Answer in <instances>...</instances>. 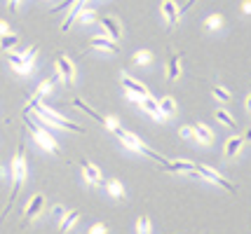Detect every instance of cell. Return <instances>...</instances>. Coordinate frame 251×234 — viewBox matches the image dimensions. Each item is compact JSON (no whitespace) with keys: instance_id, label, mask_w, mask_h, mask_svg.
Wrapping results in <instances>:
<instances>
[{"instance_id":"obj_1","label":"cell","mask_w":251,"mask_h":234,"mask_svg":"<svg viewBox=\"0 0 251 234\" xmlns=\"http://www.w3.org/2000/svg\"><path fill=\"white\" fill-rule=\"evenodd\" d=\"M106 129H108V131H113V134L118 136V138L122 141V145H125V148H129L131 152H139V155L151 157V159H155V162H160V167H162L164 162H167V159H164L162 155H157L155 150H151V148L143 143V141H141V138H139L136 134H129L127 129H122L120 122H118L115 117H108V124H106Z\"/></svg>"},{"instance_id":"obj_2","label":"cell","mask_w":251,"mask_h":234,"mask_svg":"<svg viewBox=\"0 0 251 234\" xmlns=\"http://www.w3.org/2000/svg\"><path fill=\"white\" fill-rule=\"evenodd\" d=\"M33 110L35 112V117H38V122H45V124H52L56 129H66V131H75V134H82L85 129L80 127V124L71 122V120H66L64 115H59L54 112L50 106H45L43 101L38 103V101H28V106H26V112Z\"/></svg>"},{"instance_id":"obj_3","label":"cell","mask_w":251,"mask_h":234,"mask_svg":"<svg viewBox=\"0 0 251 234\" xmlns=\"http://www.w3.org/2000/svg\"><path fill=\"white\" fill-rule=\"evenodd\" d=\"M26 173H28V164H26V150H24V143L19 145V150H17V155L12 159V167H10V176H12V192H10V199L5 204V211H2V218L10 213L12 204L17 199V194H19V190H22L24 180H26Z\"/></svg>"},{"instance_id":"obj_4","label":"cell","mask_w":251,"mask_h":234,"mask_svg":"<svg viewBox=\"0 0 251 234\" xmlns=\"http://www.w3.org/2000/svg\"><path fill=\"white\" fill-rule=\"evenodd\" d=\"M26 127L31 129L33 134V141L40 145L43 150H47V152H52V155H61V148H59V143L54 141V136L50 134L47 129H43L38 122H33L31 117H26Z\"/></svg>"},{"instance_id":"obj_5","label":"cell","mask_w":251,"mask_h":234,"mask_svg":"<svg viewBox=\"0 0 251 234\" xmlns=\"http://www.w3.org/2000/svg\"><path fill=\"white\" fill-rule=\"evenodd\" d=\"M35 56H38V47L33 45L28 47L24 54H14L12 52L10 56H7V61H10V66L19 73V75H28L33 70V66H35Z\"/></svg>"},{"instance_id":"obj_6","label":"cell","mask_w":251,"mask_h":234,"mask_svg":"<svg viewBox=\"0 0 251 234\" xmlns=\"http://www.w3.org/2000/svg\"><path fill=\"white\" fill-rule=\"evenodd\" d=\"M195 173L200 176V178H204V180H211L214 185H219V188H223V190H228V192H235V185L230 183L228 178H223L216 169H211V167H207V164H195Z\"/></svg>"},{"instance_id":"obj_7","label":"cell","mask_w":251,"mask_h":234,"mask_svg":"<svg viewBox=\"0 0 251 234\" xmlns=\"http://www.w3.org/2000/svg\"><path fill=\"white\" fill-rule=\"evenodd\" d=\"M122 87H125V91H127V96H139V99H148L151 94H148V87L146 85H141L139 80H134L131 75H127V73H122Z\"/></svg>"},{"instance_id":"obj_8","label":"cell","mask_w":251,"mask_h":234,"mask_svg":"<svg viewBox=\"0 0 251 234\" xmlns=\"http://www.w3.org/2000/svg\"><path fill=\"white\" fill-rule=\"evenodd\" d=\"M56 73H59V78L64 80L66 85H71V82L75 80V66H73V61L66 54L56 56Z\"/></svg>"},{"instance_id":"obj_9","label":"cell","mask_w":251,"mask_h":234,"mask_svg":"<svg viewBox=\"0 0 251 234\" xmlns=\"http://www.w3.org/2000/svg\"><path fill=\"white\" fill-rule=\"evenodd\" d=\"M162 169L167 173H188V176H197L195 173V164L188 162V159H174V162H164Z\"/></svg>"},{"instance_id":"obj_10","label":"cell","mask_w":251,"mask_h":234,"mask_svg":"<svg viewBox=\"0 0 251 234\" xmlns=\"http://www.w3.org/2000/svg\"><path fill=\"white\" fill-rule=\"evenodd\" d=\"M101 28L106 31V38L113 40V43H118L122 38V26L115 17H101Z\"/></svg>"},{"instance_id":"obj_11","label":"cell","mask_w":251,"mask_h":234,"mask_svg":"<svg viewBox=\"0 0 251 234\" xmlns=\"http://www.w3.org/2000/svg\"><path fill=\"white\" fill-rule=\"evenodd\" d=\"M89 45H92V49L108 52V54H118V52H120V45H118V43H113V40H108L106 35H94V38L89 40Z\"/></svg>"},{"instance_id":"obj_12","label":"cell","mask_w":251,"mask_h":234,"mask_svg":"<svg viewBox=\"0 0 251 234\" xmlns=\"http://www.w3.org/2000/svg\"><path fill=\"white\" fill-rule=\"evenodd\" d=\"M80 169H82V173H85V180H87V183H92V185H101V183H103V176H101L99 167H94L92 162L80 159Z\"/></svg>"},{"instance_id":"obj_13","label":"cell","mask_w":251,"mask_h":234,"mask_svg":"<svg viewBox=\"0 0 251 234\" xmlns=\"http://www.w3.org/2000/svg\"><path fill=\"white\" fill-rule=\"evenodd\" d=\"M139 108H141L148 117H153L155 122H164V117H162V112H160V108H157V101L155 99H151V96H148V99H141L139 101Z\"/></svg>"},{"instance_id":"obj_14","label":"cell","mask_w":251,"mask_h":234,"mask_svg":"<svg viewBox=\"0 0 251 234\" xmlns=\"http://www.w3.org/2000/svg\"><path fill=\"white\" fill-rule=\"evenodd\" d=\"M87 5H89V2H82V0H77V2H73V5L68 7V14H66L64 23H61V31H64V33L68 31V28H71V26H73V21L77 19V14H80V12L85 10Z\"/></svg>"},{"instance_id":"obj_15","label":"cell","mask_w":251,"mask_h":234,"mask_svg":"<svg viewBox=\"0 0 251 234\" xmlns=\"http://www.w3.org/2000/svg\"><path fill=\"white\" fill-rule=\"evenodd\" d=\"M43 206H45V197H43V194H33L31 201L26 204V223H31L35 215H40Z\"/></svg>"},{"instance_id":"obj_16","label":"cell","mask_w":251,"mask_h":234,"mask_svg":"<svg viewBox=\"0 0 251 234\" xmlns=\"http://www.w3.org/2000/svg\"><path fill=\"white\" fill-rule=\"evenodd\" d=\"M160 7H162V14H164V19H167V23H169V28H174L176 23H178V10H176V2L174 0H164V2H160Z\"/></svg>"},{"instance_id":"obj_17","label":"cell","mask_w":251,"mask_h":234,"mask_svg":"<svg viewBox=\"0 0 251 234\" xmlns=\"http://www.w3.org/2000/svg\"><path fill=\"white\" fill-rule=\"evenodd\" d=\"M193 134H195V138L202 145H211V143H214V131L209 129L207 124H202V122L193 124Z\"/></svg>"},{"instance_id":"obj_18","label":"cell","mask_w":251,"mask_h":234,"mask_svg":"<svg viewBox=\"0 0 251 234\" xmlns=\"http://www.w3.org/2000/svg\"><path fill=\"white\" fill-rule=\"evenodd\" d=\"M181 78V54H172L167 61V80H178Z\"/></svg>"},{"instance_id":"obj_19","label":"cell","mask_w":251,"mask_h":234,"mask_svg":"<svg viewBox=\"0 0 251 234\" xmlns=\"http://www.w3.org/2000/svg\"><path fill=\"white\" fill-rule=\"evenodd\" d=\"M73 106H75V108H80L82 112H87L89 117H94V120H97L101 127H106V124H108V117H101V115H99V112L94 110L92 106H87V103H85L82 99H73Z\"/></svg>"},{"instance_id":"obj_20","label":"cell","mask_w":251,"mask_h":234,"mask_svg":"<svg viewBox=\"0 0 251 234\" xmlns=\"http://www.w3.org/2000/svg\"><path fill=\"white\" fill-rule=\"evenodd\" d=\"M242 148H244V138H242V136H232V138H228V143H226V157L240 155Z\"/></svg>"},{"instance_id":"obj_21","label":"cell","mask_w":251,"mask_h":234,"mask_svg":"<svg viewBox=\"0 0 251 234\" xmlns=\"http://www.w3.org/2000/svg\"><path fill=\"white\" fill-rule=\"evenodd\" d=\"M52 87H54V78H47V80H43L40 85H38V89H35V94L31 96V101H43V96H47L50 91H52Z\"/></svg>"},{"instance_id":"obj_22","label":"cell","mask_w":251,"mask_h":234,"mask_svg":"<svg viewBox=\"0 0 251 234\" xmlns=\"http://www.w3.org/2000/svg\"><path fill=\"white\" fill-rule=\"evenodd\" d=\"M157 108H160V112H162V117L167 120L169 115H174L176 112V101L172 99V96H162V99L157 101Z\"/></svg>"},{"instance_id":"obj_23","label":"cell","mask_w":251,"mask_h":234,"mask_svg":"<svg viewBox=\"0 0 251 234\" xmlns=\"http://www.w3.org/2000/svg\"><path fill=\"white\" fill-rule=\"evenodd\" d=\"M106 192H108L110 197H115V199H122L125 197V185H122L120 180L110 178V180H106Z\"/></svg>"},{"instance_id":"obj_24","label":"cell","mask_w":251,"mask_h":234,"mask_svg":"<svg viewBox=\"0 0 251 234\" xmlns=\"http://www.w3.org/2000/svg\"><path fill=\"white\" fill-rule=\"evenodd\" d=\"M134 64L136 66H151L153 64V52L151 49H139V52H134Z\"/></svg>"},{"instance_id":"obj_25","label":"cell","mask_w":251,"mask_h":234,"mask_svg":"<svg viewBox=\"0 0 251 234\" xmlns=\"http://www.w3.org/2000/svg\"><path fill=\"white\" fill-rule=\"evenodd\" d=\"M77 220H80V213H77V211H68L64 218H61V225H59V230H61V232H68V230H71V227H73Z\"/></svg>"},{"instance_id":"obj_26","label":"cell","mask_w":251,"mask_h":234,"mask_svg":"<svg viewBox=\"0 0 251 234\" xmlns=\"http://www.w3.org/2000/svg\"><path fill=\"white\" fill-rule=\"evenodd\" d=\"M17 45H19V35L17 33H7L0 38V49H2V52H10V49H14Z\"/></svg>"},{"instance_id":"obj_27","label":"cell","mask_w":251,"mask_h":234,"mask_svg":"<svg viewBox=\"0 0 251 234\" xmlns=\"http://www.w3.org/2000/svg\"><path fill=\"white\" fill-rule=\"evenodd\" d=\"M226 23V19H223V14H219V12H214V14H209L207 19H204V26H207L209 31H219L221 26Z\"/></svg>"},{"instance_id":"obj_28","label":"cell","mask_w":251,"mask_h":234,"mask_svg":"<svg viewBox=\"0 0 251 234\" xmlns=\"http://www.w3.org/2000/svg\"><path fill=\"white\" fill-rule=\"evenodd\" d=\"M214 117H216V120H219L221 124H226L228 129H237V122L232 120V115H230L228 110H223V108H219V110L214 112Z\"/></svg>"},{"instance_id":"obj_29","label":"cell","mask_w":251,"mask_h":234,"mask_svg":"<svg viewBox=\"0 0 251 234\" xmlns=\"http://www.w3.org/2000/svg\"><path fill=\"white\" fill-rule=\"evenodd\" d=\"M77 21H80V23H94V21H97V12H94V10H92V7L87 5L85 10L77 14Z\"/></svg>"},{"instance_id":"obj_30","label":"cell","mask_w":251,"mask_h":234,"mask_svg":"<svg viewBox=\"0 0 251 234\" xmlns=\"http://www.w3.org/2000/svg\"><path fill=\"white\" fill-rule=\"evenodd\" d=\"M136 232H139V234H151V232H153V227H151V220H148L146 215H141V218L136 220Z\"/></svg>"},{"instance_id":"obj_31","label":"cell","mask_w":251,"mask_h":234,"mask_svg":"<svg viewBox=\"0 0 251 234\" xmlns=\"http://www.w3.org/2000/svg\"><path fill=\"white\" fill-rule=\"evenodd\" d=\"M211 94H214V99L223 101V103H226V101H230V99H232V94H230L228 89H223V87H214V89H211Z\"/></svg>"},{"instance_id":"obj_32","label":"cell","mask_w":251,"mask_h":234,"mask_svg":"<svg viewBox=\"0 0 251 234\" xmlns=\"http://www.w3.org/2000/svg\"><path fill=\"white\" fill-rule=\"evenodd\" d=\"M178 136H181V138H186V141H193V138H195L193 127H181V129H178Z\"/></svg>"},{"instance_id":"obj_33","label":"cell","mask_w":251,"mask_h":234,"mask_svg":"<svg viewBox=\"0 0 251 234\" xmlns=\"http://www.w3.org/2000/svg\"><path fill=\"white\" fill-rule=\"evenodd\" d=\"M89 234H108V227H106L103 223H97V225H92Z\"/></svg>"},{"instance_id":"obj_34","label":"cell","mask_w":251,"mask_h":234,"mask_svg":"<svg viewBox=\"0 0 251 234\" xmlns=\"http://www.w3.org/2000/svg\"><path fill=\"white\" fill-rule=\"evenodd\" d=\"M52 213H54V215H56V218H64V215H66V213H68V211H66V209H64V206H59V204H56V206H54V209H52Z\"/></svg>"},{"instance_id":"obj_35","label":"cell","mask_w":251,"mask_h":234,"mask_svg":"<svg viewBox=\"0 0 251 234\" xmlns=\"http://www.w3.org/2000/svg\"><path fill=\"white\" fill-rule=\"evenodd\" d=\"M7 33H10V26H7L5 21H0V38H2V35H7Z\"/></svg>"},{"instance_id":"obj_36","label":"cell","mask_w":251,"mask_h":234,"mask_svg":"<svg viewBox=\"0 0 251 234\" xmlns=\"http://www.w3.org/2000/svg\"><path fill=\"white\" fill-rule=\"evenodd\" d=\"M242 12H244V14H251V0L242 2Z\"/></svg>"},{"instance_id":"obj_37","label":"cell","mask_w":251,"mask_h":234,"mask_svg":"<svg viewBox=\"0 0 251 234\" xmlns=\"http://www.w3.org/2000/svg\"><path fill=\"white\" fill-rule=\"evenodd\" d=\"M242 138H244V143H251V127L244 131V136H242Z\"/></svg>"},{"instance_id":"obj_38","label":"cell","mask_w":251,"mask_h":234,"mask_svg":"<svg viewBox=\"0 0 251 234\" xmlns=\"http://www.w3.org/2000/svg\"><path fill=\"white\" fill-rule=\"evenodd\" d=\"M7 5H10V10H12V12H17V10H19V5H22V2H14V0H12V2H7Z\"/></svg>"},{"instance_id":"obj_39","label":"cell","mask_w":251,"mask_h":234,"mask_svg":"<svg viewBox=\"0 0 251 234\" xmlns=\"http://www.w3.org/2000/svg\"><path fill=\"white\" fill-rule=\"evenodd\" d=\"M244 106H247V110L251 112V94H249V96H247V101H244Z\"/></svg>"}]
</instances>
